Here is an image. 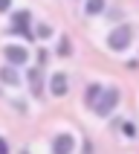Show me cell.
I'll use <instances>...</instances> for the list:
<instances>
[{
	"label": "cell",
	"mask_w": 139,
	"mask_h": 154,
	"mask_svg": "<svg viewBox=\"0 0 139 154\" xmlns=\"http://www.w3.org/2000/svg\"><path fill=\"white\" fill-rule=\"evenodd\" d=\"M116 105H119V90H116V87H107V90H102V93H99V99L93 102V108H96V113H99V116H107Z\"/></svg>",
	"instance_id": "cell-1"
},
{
	"label": "cell",
	"mask_w": 139,
	"mask_h": 154,
	"mask_svg": "<svg viewBox=\"0 0 139 154\" xmlns=\"http://www.w3.org/2000/svg\"><path fill=\"white\" fill-rule=\"evenodd\" d=\"M130 38H133V29H130V26H116L110 32V38H107V47H110L113 52H122V50H128Z\"/></svg>",
	"instance_id": "cell-2"
},
{
	"label": "cell",
	"mask_w": 139,
	"mask_h": 154,
	"mask_svg": "<svg viewBox=\"0 0 139 154\" xmlns=\"http://www.w3.org/2000/svg\"><path fill=\"white\" fill-rule=\"evenodd\" d=\"M29 20H32V15H29L26 9H23V12H15V15H12V29L23 35V41H35V35L29 32Z\"/></svg>",
	"instance_id": "cell-3"
},
{
	"label": "cell",
	"mask_w": 139,
	"mask_h": 154,
	"mask_svg": "<svg viewBox=\"0 0 139 154\" xmlns=\"http://www.w3.org/2000/svg\"><path fill=\"white\" fill-rule=\"evenodd\" d=\"M3 55H6L12 64H26V61H29V52H26V47H15V44L3 47Z\"/></svg>",
	"instance_id": "cell-4"
},
{
	"label": "cell",
	"mask_w": 139,
	"mask_h": 154,
	"mask_svg": "<svg viewBox=\"0 0 139 154\" xmlns=\"http://www.w3.org/2000/svg\"><path fill=\"white\" fill-rule=\"evenodd\" d=\"M72 148H75L72 134H58V137H55V143H52V151H55V154H70Z\"/></svg>",
	"instance_id": "cell-5"
},
{
	"label": "cell",
	"mask_w": 139,
	"mask_h": 154,
	"mask_svg": "<svg viewBox=\"0 0 139 154\" xmlns=\"http://www.w3.org/2000/svg\"><path fill=\"white\" fill-rule=\"evenodd\" d=\"M49 90L55 96H67L70 90V82H67V73H55V76L49 79Z\"/></svg>",
	"instance_id": "cell-6"
},
{
	"label": "cell",
	"mask_w": 139,
	"mask_h": 154,
	"mask_svg": "<svg viewBox=\"0 0 139 154\" xmlns=\"http://www.w3.org/2000/svg\"><path fill=\"white\" fill-rule=\"evenodd\" d=\"M26 76H29V85H32V93H35V96H41V93H43V82H41V73H38V70H29Z\"/></svg>",
	"instance_id": "cell-7"
},
{
	"label": "cell",
	"mask_w": 139,
	"mask_h": 154,
	"mask_svg": "<svg viewBox=\"0 0 139 154\" xmlns=\"http://www.w3.org/2000/svg\"><path fill=\"white\" fill-rule=\"evenodd\" d=\"M0 82H6V85H17L20 79H17V73L12 67H0Z\"/></svg>",
	"instance_id": "cell-8"
},
{
	"label": "cell",
	"mask_w": 139,
	"mask_h": 154,
	"mask_svg": "<svg viewBox=\"0 0 139 154\" xmlns=\"http://www.w3.org/2000/svg\"><path fill=\"white\" fill-rule=\"evenodd\" d=\"M87 15H99V12H102L104 9V0H87Z\"/></svg>",
	"instance_id": "cell-9"
},
{
	"label": "cell",
	"mask_w": 139,
	"mask_h": 154,
	"mask_svg": "<svg viewBox=\"0 0 139 154\" xmlns=\"http://www.w3.org/2000/svg\"><path fill=\"white\" fill-rule=\"evenodd\" d=\"M99 93H102V85H90V87H87V96H84L87 105H93L96 99H99Z\"/></svg>",
	"instance_id": "cell-10"
},
{
	"label": "cell",
	"mask_w": 139,
	"mask_h": 154,
	"mask_svg": "<svg viewBox=\"0 0 139 154\" xmlns=\"http://www.w3.org/2000/svg\"><path fill=\"white\" fill-rule=\"evenodd\" d=\"M72 52V44H70V38H61V44H58V55H70Z\"/></svg>",
	"instance_id": "cell-11"
},
{
	"label": "cell",
	"mask_w": 139,
	"mask_h": 154,
	"mask_svg": "<svg viewBox=\"0 0 139 154\" xmlns=\"http://www.w3.org/2000/svg\"><path fill=\"white\" fill-rule=\"evenodd\" d=\"M49 35H52V26L49 23H41V26H38V38H49Z\"/></svg>",
	"instance_id": "cell-12"
},
{
	"label": "cell",
	"mask_w": 139,
	"mask_h": 154,
	"mask_svg": "<svg viewBox=\"0 0 139 154\" xmlns=\"http://www.w3.org/2000/svg\"><path fill=\"white\" fill-rule=\"evenodd\" d=\"M122 131H125V134H128V137H136V128H133V125H130V122H125V125H122Z\"/></svg>",
	"instance_id": "cell-13"
},
{
	"label": "cell",
	"mask_w": 139,
	"mask_h": 154,
	"mask_svg": "<svg viewBox=\"0 0 139 154\" xmlns=\"http://www.w3.org/2000/svg\"><path fill=\"white\" fill-rule=\"evenodd\" d=\"M38 61H41V64H46V61H49V52H46V50H38Z\"/></svg>",
	"instance_id": "cell-14"
},
{
	"label": "cell",
	"mask_w": 139,
	"mask_h": 154,
	"mask_svg": "<svg viewBox=\"0 0 139 154\" xmlns=\"http://www.w3.org/2000/svg\"><path fill=\"white\" fill-rule=\"evenodd\" d=\"M9 6H12V0H0V12H6Z\"/></svg>",
	"instance_id": "cell-15"
},
{
	"label": "cell",
	"mask_w": 139,
	"mask_h": 154,
	"mask_svg": "<svg viewBox=\"0 0 139 154\" xmlns=\"http://www.w3.org/2000/svg\"><path fill=\"white\" fill-rule=\"evenodd\" d=\"M6 151H9V146H6V140L0 137V154H6Z\"/></svg>",
	"instance_id": "cell-16"
}]
</instances>
